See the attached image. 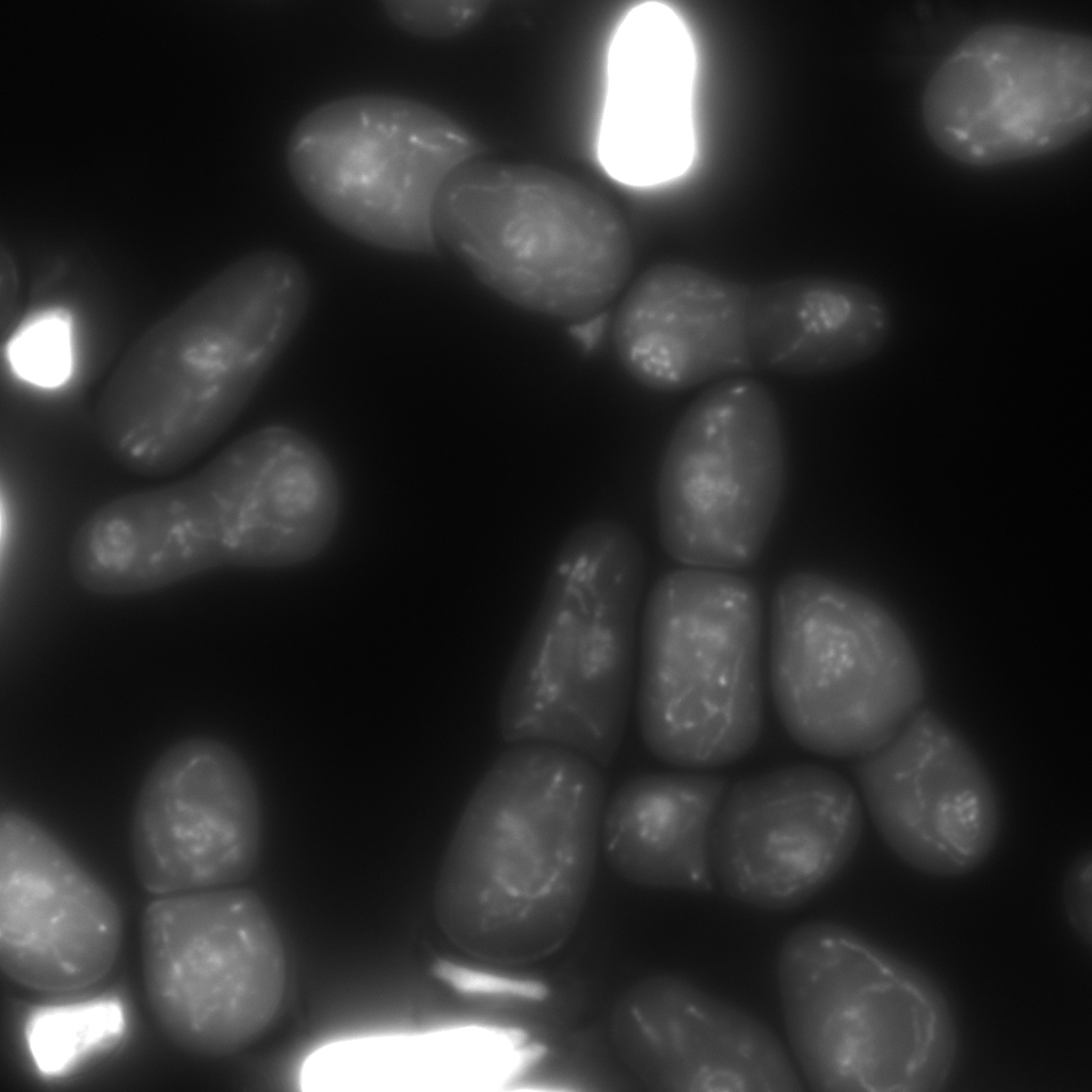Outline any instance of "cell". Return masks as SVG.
<instances>
[{
	"mask_svg": "<svg viewBox=\"0 0 1092 1092\" xmlns=\"http://www.w3.org/2000/svg\"><path fill=\"white\" fill-rule=\"evenodd\" d=\"M141 959L158 1027L194 1056L246 1048L268 1030L284 998V944L264 902L247 888L151 901L141 921Z\"/></svg>",
	"mask_w": 1092,
	"mask_h": 1092,
	"instance_id": "30bf717a",
	"label": "cell"
},
{
	"mask_svg": "<svg viewBox=\"0 0 1092 1092\" xmlns=\"http://www.w3.org/2000/svg\"><path fill=\"white\" fill-rule=\"evenodd\" d=\"M253 776L225 742L191 737L147 771L133 805L130 851L139 883L156 896L232 886L260 847Z\"/></svg>",
	"mask_w": 1092,
	"mask_h": 1092,
	"instance_id": "5bb4252c",
	"label": "cell"
},
{
	"mask_svg": "<svg viewBox=\"0 0 1092 1092\" xmlns=\"http://www.w3.org/2000/svg\"><path fill=\"white\" fill-rule=\"evenodd\" d=\"M646 561L637 533L614 518L564 537L507 673L502 739L562 748L597 766L623 737Z\"/></svg>",
	"mask_w": 1092,
	"mask_h": 1092,
	"instance_id": "3957f363",
	"label": "cell"
},
{
	"mask_svg": "<svg viewBox=\"0 0 1092 1092\" xmlns=\"http://www.w3.org/2000/svg\"><path fill=\"white\" fill-rule=\"evenodd\" d=\"M892 331L887 300L861 282L797 276L750 289L745 336L753 369L840 371L878 354Z\"/></svg>",
	"mask_w": 1092,
	"mask_h": 1092,
	"instance_id": "ffe728a7",
	"label": "cell"
},
{
	"mask_svg": "<svg viewBox=\"0 0 1092 1092\" xmlns=\"http://www.w3.org/2000/svg\"><path fill=\"white\" fill-rule=\"evenodd\" d=\"M862 830L855 790L829 769L793 766L741 781L717 817L714 884L752 908L794 909L844 869Z\"/></svg>",
	"mask_w": 1092,
	"mask_h": 1092,
	"instance_id": "4fadbf2b",
	"label": "cell"
},
{
	"mask_svg": "<svg viewBox=\"0 0 1092 1092\" xmlns=\"http://www.w3.org/2000/svg\"><path fill=\"white\" fill-rule=\"evenodd\" d=\"M921 119L942 152L970 166L1057 151L1091 128V37L1021 21L979 26L931 74Z\"/></svg>",
	"mask_w": 1092,
	"mask_h": 1092,
	"instance_id": "8fae6325",
	"label": "cell"
},
{
	"mask_svg": "<svg viewBox=\"0 0 1092 1092\" xmlns=\"http://www.w3.org/2000/svg\"><path fill=\"white\" fill-rule=\"evenodd\" d=\"M122 941L109 892L32 818L0 817V965L17 983L67 993L103 978Z\"/></svg>",
	"mask_w": 1092,
	"mask_h": 1092,
	"instance_id": "e0dca14e",
	"label": "cell"
},
{
	"mask_svg": "<svg viewBox=\"0 0 1092 1092\" xmlns=\"http://www.w3.org/2000/svg\"><path fill=\"white\" fill-rule=\"evenodd\" d=\"M491 2L481 0L384 1L383 11L402 31L424 38H448L477 25Z\"/></svg>",
	"mask_w": 1092,
	"mask_h": 1092,
	"instance_id": "603a6c76",
	"label": "cell"
},
{
	"mask_svg": "<svg viewBox=\"0 0 1092 1092\" xmlns=\"http://www.w3.org/2000/svg\"><path fill=\"white\" fill-rule=\"evenodd\" d=\"M770 679L780 718L803 748L858 758L918 709L924 674L898 623L865 593L796 572L771 608Z\"/></svg>",
	"mask_w": 1092,
	"mask_h": 1092,
	"instance_id": "ba28073f",
	"label": "cell"
},
{
	"mask_svg": "<svg viewBox=\"0 0 1092 1092\" xmlns=\"http://www.w3.org/2000/svg\"><path fill=\"white\" fill-rule=\"evenodd\" d=\"M479 150L466 128L433 106L359 94L305 114L286 161L304 199L337 228L379 247L432 254L437 196Z\"/></svg>",
	"mask_w": 1092,
	"mask_h": 1092,
	"instance_id": "9c48e42d",
	"label": "cell"
},
{
	"mask_svg": "<svg viewBox=\"0 0 1092 1092\" xmlns=\"http://www.w3.org/2000/svg\"><path fill=\"white\" fill-rule=\"evenodd\" d=\"M441 242L494 292L525 309L580 320L622 288L632 262L619 209L552 168L473 158L444 183L433 212Z\"/></svg>",
	"mask_w": 1092,
	"mask_h": 1092,
	"instance_id": "8992f818",
	"label": "cell"
},
{
	"mask_svg": "<svg viewBox=\"0 0 1092 1092\" xmlns=\"http://www.w3.org/2000/svg\"><path fill=\"white\" fill-rule=\"evenodd\" d=\"M1091 854H1081L1069 868L1062 886L1066 918L1087 944L1091 945Z\"/></svg>",
	"mask_w": 1092,
	"mask_h": 1092,
	"instance_id": "cb8c5ba5",
	"label": "cell"
},
{
	"mask_svg": "<svg viewBox=\"0 0 1092 1092\" xmlns=\"http://www.w3.org/2000/svg\"><path fill=\"white\" fill-rule=\"evenodd\" d=\"M777 983L791 1051L818 1092H936L958 1032L938 985L915 965L828 920L784 940Z\"/></svg>",
	"mask_w": 1092,
	"mask_h": 1092,
	"instance_id": "277c9868",
	"label": "cell"
},
{
	"mask_svg": "<svg viewBox=\"0 0 1092 1092\" xmlns=\"http://www.w3.org/2000/svg\"><path fill=\"white\" fill-rule=\"evenodd\" d=\"M310 286L299 260L261 251L228 264L127 350L96 403L105 451L144 477L172 473L240 414L291 339Z\"/></svg>",
	"mask_w": 1092,
	"mask_h": 1092,
	"instance_id": "7a4b0ae2",
	"label": "cell"
},
{
	"mask_svg": "<svg viewBox=\"0 0 1092 1092\" xmlns=\"http://www.w3.org/2000/svg\"><path fill=\"white\" fill-rule=\"evenodd\" d=\"M695 49L677 13L660 2L632 6L606 55L596 158L613 180L654 187L681 176L695 155Z\"/></svg>",
	"mask_w": 1092,
	"mask_h": 1092,
	"instance_id": "ac0fdd59",
	"label": "cell"
},
{
	"mask_svg": "<svg viewBox=\"0 0 1092 1092\" xmlns=\"http://www.w3.org/2000/svg\"><path fill=\"white\" fill-rule=\"evenodd\" d=\"M585 321L578 322L572 328V334L587 349L596 344L601 336L605 325V317L600 314L584 318Z\"/></svg>",
	"mask_w": 1092,
	"mask_h": 1092,
	"instance_id": "d4e9b609",
	"label": "cell"
},
{
	"mask_svg": "<svg viewBox=\"0 0 1092 1092\" xmlns=\"http://www.w3.org/2000/svg\"><path fill=\"white\" fill-rule=\"evenodd\" d=\"M728 784L694 773H651L606 802L600 846L611 869L638 886L707 893L713 830Z\"/></svg>",
	"mask_w": 1092,
	"mask_h": 1092,
	"instance_id": "44dd1931",
	"label": "cell"
},
{
	"mask_svg": "<svg viewBox=\"0 0 1092 1092\" xmlns=\"http://www.w3.org/2000/svg\"><path fill=\"white\" fill-rule=\"evenodd\" d=\"M6 355L22 381L43 389L63 386L74 366L70 314L49 307L29 316L10 337Z\"/></svg>",
	"mask_w": 1092,
	"mask_h": 1092,
	"instance_id": "7402d4cb",
	"label": "cell"
},
{
	"mask_svg": "<svg viewBox=\"0 0 1092 1092\" xmlns=\"http://www.w3.org/2000/svg\"><path fill=\"white\" fill-rule=\"evenodd\" d=\"M305 519L293 470L244 435L183 480L96 509L73 536L68 566L82 589L112 597L219 568H278L294 551Z\"/></svg>",
	"mask_w": 1092,
	"mask_h": 1092,
	"instance_id": "5b68a950",
	"label": "cell"
},
{
	"mask_svg": "<svg viewBox=\"0 0 1092 1092\" xmlns=\"http://www.w3.org/2000/svg\"><path fill=\"white\" fill-rule=\"evenodd\" d=\"M606 804L597 765L546 744L512 745L483 775L451 835L433 910L484 963L548 958L576 931L592 888Z\"/></svg>",
	"mask_w": 1092,
	"mask_h": 1092,
	"instance_id": "6da1fadb",
	"label": "cell"
},
{
	"mask_svg": "<svg viewBox=\"0 0 1092 1092\" xmlns=\"http://www.w3.org/2000/svg\"><path fill=\"white\" fill-rule=\"evenodd\" d=\"M761 640L760 597L743 576L686 566L655 582L642 619L638 717L656 757L705 769L753 748Z\"/></svg>",
	"mask_w": 1092,
	"mask_h": 1092,
	"instance_id": "52a82bcc",
	"label": "cell"
},
{
	"mask_svg": "<svg viewBox=\"0 0 1092 1092\" xmlns=\"http://www.w3.org/2000/svg\"><path fill=\"white\" fill-rule=\"evenodd\" d=\"M780 410L761 382L717 381L685 411L657 478L664 551L687 567L735 572L760 555L785 486Z\"/></svg>",
	"mask_w": 1092,
	"mask_h": 1092,
	"instance_id": "7c38bea8",
	"label": "cell"
},
{
	"mask_svg": "<svg viewBox=\"0 0 1092 1092\" xmlns=\"http://www.w3.org/2000/svg\"><path fill=\"white\" fill-rule=\"evenodd\" d=\"M750 289L693 264H654L619 308L621 363L640 384L660 391L753 370L745 336Z\"/></svg>",
	"mask_w": 1092,
	"mask_h": 1092,
	"instance_id": "d6986e66",
	"label": "cell"
},
{
	"mask_svg": "<svg viewBox=\"0 0 1092 1092\" xmlns=\"http://www.w3.org/2000/svg\"><path fill=\"white\" fill-rule=\"evenodd\" d=\"M609 1030L622 1064L651 1091L806 1089L770 1027L676 975H649L626 987L613 1005Z\"/></svg>",
	"mask_w": 1092,
	"mask_h": 1092,
	"instance_id": "2e32d148",
	"label": "cell"
},
{
	"mask_svg": "<svg viewBox=\"0 0 1092 1092\" xmlns=\"http://www.w3.org/2000/svg\"><path fill=\"white\" fill-rule=\"evenodd\" d=\"M855 775L888 848L912 868L959 877L978 868L999 834L994 784L978 755L940 714L917 709Z\"/></svg>",
	"mask_w": 1092,
	"mask_h": 1092,
	"instance_id": "9a60e30c",
	"label": "cell"
}]
</instances>
